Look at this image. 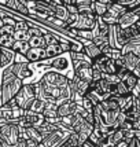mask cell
Instances as JSON below:
<instances>
[{
	"label": "cell",
	"instance_id": "obj_5",
	"mask_svg": "<svg viewBox=\"0 0 140 147\" xmlns=\"http://www.w3.org/2000/svg\"><path fill=\"white\" fill-rule=\"evenodd\" d=\"M19 132L21 129L17 124H7L0 127V140L4 144L15 146L19 140Z\"/></svg>",
	"mask_w": 140,
	"mask_h": 147
},
{
	"label": "cell",
	"instance_id": "obj_10",
	"mask_svg": "<svg viewBox=\"0 0 140 147\" xmlns=\"http://www.w3.org/2000/svg\"><path fill=\"white\" fill-rule=\"evenodd\" d=\"M15 52L13 50H7V48H0V66L3 69L10 67V65L14 63L15 59Z\"/></svg>",
	"mask_w": 140,
	"mask_h": 147
},
{
	"label": "cell",
	"instance_id": "obj_20",
	"mask_svg": "<svg viewBox=\"0 0 140 147\" xmlns=\"http://www.w3.org/2000/svg\"><path fill=\"white\" fill-rule=\"evenodd\" d=\"M45 105H47V102L45 100H41V99H36L34 102H33V105L30 106V111H33V113H37V114H43L44 113V109H45Z\"/></svg>",
	"mask_w": 140,
	"mask_h": 147
},
{
	"label": "cell",
	"instance_id": "obj_13",
	"mask_svg": "<svg viewBox=\"0 0 140 147\" xmlns=\"http://www.w3.org/2000/svg\"><path fill=\"white\" fill-rule=\"evenodd\" d=\"M44 52H45V59H51V58L54 59V58L62 55L63 51H62V48H61L59 40H57V41H54V43L47 45L44 48Z\"/></svg>",
	"mask_w": 140,
	"mask_h": 147
},
{
	"label": "cell",
	"instance_id": "obj_3",
	"mask_svg": "<svg viewBox=\"0 0 140 147\" xmlns=\"http://www.w3.org/2000/svg\"><path fill=\"white\" fill-rule=\"evenodd\" d=\"M98 19L99 18L96 17L92 10L84 11V13H78V18H77L76 24L71 26V28L78 30V32H92L96 28Z\"/></svg>",
	"mask_w": 140,
	"mask_h": 147
},
{
	"label": "cell",
	"instance_id": "obj_25",
	"mask_svg": "<svg viewBox=\"0 0 140 147\" xmlns=\"http://www.w3.org/2000/svg\"><path fill=\"white\" fill-rule=\"evenodd\" d=\"M17 24H15V30H19V32H28L29 30V24L24 21V19H15Z\"/></svg>",
	"mask_w": 140,
	"mask_h": 147
},
{
	"label": "cell",
	"instance_id": "obj_11",
	"mask_svg": "<svg viewBox=\"0 0 140 147\" xmlns=\"http://www.w3.org/2000/svg\"><path fill=\"white\" fill-rule=\"evenodd\" d=\"M65 55H66V54H62V55L54 58V59L51 61V66L55 69V71H63L70 66L71 59L67 58V57H65Z\"/></svg>",
	"mask_w": 140,
	"mask_h": 147
},
{
	"label": "cell",
	"instance_id": "obj_1",
	"mask_svg": "<svg viewBox=\"0 0 140 147\" xmlns=\"http://www.w3.org/2000/svg\"><path fill=\"white\" fill-rule=\"evenodd\" d=\"M22 87H24L22 80H19L18 77L10 70V67L4 69L3 77H1V87H0V91H1V103H3V106L7 105L8 102H11L14 98L17 96V94L21 91Z\"/></svg>",
	"mask_w": 140,
	"mask_h": 147
},
{
	"label": "cell",
	"instance_id": "obj_23",
	"mask_svg": "<svg viewBox=\"0 0 140 147\" xmlns=\"http://www.w3.org/2000/svg\"><path fill=\"white\" fill-rule=\"evenodd\" d=\"M115 91H117V95L115 96H128V95H132V91L129 90L127 87V84L120 81V83L115 85Z\"/></svg>",
	"mask_w": 140,
	"mask_h": 147
},
{
	"label": "cell",
	"instance_id": "obj_21",
	"mask_svg": "<svg viewBox=\"0 0 140 147\" xmlns=\"http://www.w3.org/2000/svg\"><path fill=\"white\" fill-rule=\"evenodd\" d=\"M28 44H29L30 48H45L47 47L44 36L43 37H30V40L28 41Z\"/></svg>",
	"mask_w": 140,
	"mask_h": 147
},
{
	"label": "cell",
	"instance_id": "obj_33",
	"mask_svg": "<svg viewBox=\"0 0 140 147\" xmlns=\"http://www.w3.org/2000/svg\"><path fill=\"white\" fill-rule=\"evenodd\" d=\"M0 37H1V34H0Z\"/></svg>",
	"mask_w": 140,
	"mask_h": 147
},
{
	"label": "cell",
	"instance_id": "obj_27",
	"mask_svg": "<svg viewBox=\"0 0 140 147\" xmlns=\"http://www.w3.org/2000/svg\"><path fill=\"white\" fill-rule=\"evenodd\" d=\"M132 96H133V98H139L140 96V80L137 81V84L135 85L133 90H132Z\"/></svg>",
	"mask_w": 140,
	"mask_h": 147
},
{
	"label": "cell",
	"instance_id": "obj_4",
	"mask_svg": "<svg viewBox=\"0 0 140 147\" xmlns=\"http://www.w3.org/2000/svg\"><path fill=\"white\" fill-rule=\"evenodd\" d=\"M70 134H71V131L69 128H59L54 131L52 134L47 135L45 138H43L38 147H59L69 138Z\"/></svg>",
	"mask_w": 140,
	"mask_h": 147
},
{
	"label": "cell",
	"instance_id": "obj_30",
	"mask_svg": "<svg viewBox=\"0 0 140 147\" xmlns=\"http://www.w3.org/2000/svg\"><path fill=\"white\" fill-rule=\"evenodd\" d=\"M135 138L140 142V131H135Z\"/></svg>",
	"mask_w": 140,
	"mask_h": 147
},
{
	"label": "cell",
	"instance_id": "obj_9",
	"mask_svg": "<svg viewBox=\"0 0 140 147\" xmlns=\"http://www.w3.org/2000/svg\"><path fill=\"white\" fill-rule=\"evenodd\" d=\"M122 59H124V67L127 69L128 71H132L133 73L137 67H140V58H137L133 54H124L122 55Z\"/></svg>",
	"mask_w": 140,
	"mask_h": 147
},
{
	"label": "cell",
	"instance_id": "obj_28",
	"mask_svg": "<svg viewBox=\"0 0 140 147\" xmlns=\"http://www.w3.org/2000/svg\"><path fill=\"white\" fill-rule=\"evenodd\" d=\"M129 144H131V142H128L124 139V140H121L120 143H117L114 147H129Z\"/></svg>",
	"mask_w": 140,
	"mask_h": 147
},
{
	"label": "cell",
	"instance_id": "obj_7",
	"mask_svg": "<svg viewBox=\"0 0 140 147\" xmlns=\"http://www.w3.org/2000/svg\"><path fill=\"white\" fill-rule=\"evenodd\" d=\"M41 78L48 85L57 87V88H61V87H63V85H66V84L69 83V78L66 76H63V74H61V73H58V71H48Z\"/></svg>",
	"mask_w": 140,
	"mask_h": 147
},
{
	"label": "cell",
	"instance_id": "obj_6",
	"mask_svg": "<svg viewBox=\"0 0 140 147\" xmlns=\"http://www.w3.org/2000/svg\"><path fill=\"white\" fill-rule=\"evenodd\" d=\"M80 105L74 100H66V102L61 103L58 106V118H65V117H70V115H74L76 113H78L80 110Z\"/></svg>",
	"mask_w": 140,
	"mask_h": 147
},
{
	"label": "cell",
	"instance_id": "obj_29",
	"mask_svg": "<svg viewBox=\"0 0 140 147\" xmlns=\"http://www.w3.org/2000/svg\"><path fill=\"white\" fill-rule=\"evenodd\" d=\"M15 147H26V140L25 139H19L18 143L15 144Z\"/></svg>",
	"mask_w": 140,
	"mask_h": 147
},
{
	"label": "cell",
	"instance_id": "obj_32",
	"mask_svg": "<svg viewBox=\"0 0 140 147\" xmlns=\"http://www.w3.org/2000/svg\"><path fill=\"white\" fill-rule=\"evenodd\" d=\"M0 147H3V142L0 140Z\"/></svg>",
	"mask_w": 140,
	"mask_h": 147
},
{
	"label": "cell",
	"instance_id": "obj_24",
	"mask_svg": "<svg viewBox=\"0 0 140 147\" xmlns=\"http://www.w3.org/2000/svg\"><path fill=\"white\" fill-rule=\"evenodd\" d=\"M14 38H15V41H25V43H28V41L30 40V36H29V33L28 32H19V30H15V33H14Z\"/></svg>",
	"mask_w": 140,
	"mask_h": 147
},
{
	"label": "cell",
	"instance_id": "obj_15",
	"mask_svg": "<svg viewBox=\"0 0 140 147\" xmlns=\"http://www.w3.org/2000/svg\"><path fill=\"white\" fill-rule=\"evenodd\" d=\"M122 55L124 54H133L136 55L137 58H140V38H136V40H132V41H129L128 44L124 45V48L121 50Z\"/></svg>",
	"mask_w": 140,
	"mask_h": 147
},
{
	"label": "cell",
	"instance_id": "obj_17",
	"mask_svg": "<svg viewBox=\"0 0 140 147\" xmlns=\"http://www.w3.org/2000/svg\"><path fill=\"white\" fill-rule=\"evenodd\" d=\"M121 81L122 83H125L127 84V87L129 88V90L132 91L135 88V85L137 84V81H139V78L135 76L132 71H127L124 76H122V78H121Z\"/></svg>",
	"mask_w": 140,
	"mask_h": 147
},
{
	"label": "cell",
	"instance_id": "obj_12",
	"mask_svg": "<svg viewBox=\"0 0 140 147\" xmlns=\"http://www.w3.org/2000/svg\"><path fill=\"white\" fill-rule=\"evenodd\" d=\"M83 54L85 55V57L88 58L89 61L92 62V61H95L96 58L99 57L102 52H100V48L98 47V45H95L92 41H88L87 44H84V50H83Z\"/></svg>",
	"mask_w": 140,
	"mask_h": 147
},
{
	"label": "cell",
	"instance_id": "obj_16",
	"mask_svg": "<svg viewBox=\"0 0 140 147\" xmlns=\"http://www.w3.org/2000/svg\"><path fill=\"white\" fill-rule=\"evenodd\" d=\"M110 1H94L92 3V11L95 13L98 18H102L107 13V6Z\"/></svg>",
	"mask_w": 140,
	"mask_h": 147
},
{
	"label": "cell",
	"instance_id": "obj_31",
	"mask_svg": "<svg viewBox=\"0 0 140 147\" xmlns=\"http://www.w3.org/2000/svg\"><path fill=\"white\" fill-rule=\"evenodd\" d=\"M3 26H4V24H3V19L0 18V29H1V28H3Z\"/></svg>",
	"mask_w": 140,
	"mask_h": 147
},
{
	"label": "cell",
	"instance_id": "obj_18",
	"mask_svg": "<svg viewBox=\"0 0 140 147\" xmlns=\"http://www.w3.org/2000/svg\"><path fill=\"white\" fill-rule=\"evenodd\" d=\"M11 50H13L17 55H26V52L30 50V47H29V44L25 43V41H15Z\"/></svg>",
	"mask_w": 140,
	"mask_h": 147
},
{
	"label": "cell",
	"instance_id": "obj_19",
	"mask_svg": "<svg viewBox=\"0 0 140 147\" xmlns=\"http://www.w3.org/2000/svg\"><path fill=\"white\" fill-rule=\"evenodd\" d=\"M54 18H57V19H59V21H62V22H65V24H66V21H67V18H69V13H67L66 7H65V6L55 7Z\"/></svg>",
	"mask_w": 140,
	"mask_h": 147
},
{
	"label": "cell",
	"instance_id": "obj_22",
	"mask_svg": "<svg viewBox=\"0 0 140 147\" xmlns=\"http://www.w3.org/2000/svg\"><path fill=\"white\" fill-rule=\"evenodd\" d=\"M14 43H15L14 36H1V37H0V48L11 50V48H13V45H14Z\"/></svg>",
	"mask_w": 140,
	"mask_h": 147
},
{
	"label": "cell",
	"instance_id": "obj_2",
	"mask_svg": "<svg viewBox=\"0 0 140 147\" xmlns=\"http://www.w3.org/2000/svg\"><path fill=\"white\" fill-rule=\"evenodd\" d=\"M36 100V87L34 84H24L17 96L14 98V102L22 110H29L33 102Z\"/></svg>",
	"mask_w": 140,
	"mask_h": 147
},
{
	"label": "cell",
	"instance_id": "obj_14",
	"mask_svg": "<svg viewBox=\"0 0 140 147\" xmlns=\"http://www.w3.org/2000/svg\"><path fill=\"white\" fill-rule=\"evenodd\" d=\"M25 58L28 62H38V61H44L45 59V52L44 48H30L26 52Z\"/></svg>",
	"mask_w": 140,
	"mask_h": 147
},
{
	"label": "cell",
	"instance_id": "obj_8",
	"mask_svg": "<svg viewBox=\"0 0 140 147\" xmlns=\"http://www.w3.org/2000/svg\"><path fill=\"white\" fill-rule=\"evenodd\" d=\"M10 70L13 71L19 80H22V81H24L25 78H28V77L33 76V70L29 67L28 63H13L10 66Z\"/></svg>",
	"mask_w": 140,
	"mask_h": 147
},
{
	"label": "cell",
	"instance_id": "obj_26",
	"mask_svg": "<svg viewBox=\"0 0 140 147\" xmlns=\"http://www.w3.org/2000/svg\"><path fill=\"white\" fill-rule=\"evenodd\" d=\"M14 33H15V28H14V26L4 25L0 29V34H1V36H14Z\"/></svg>",
	"mask_w": 140,
	"mask_h": 147
}]
</instances>
